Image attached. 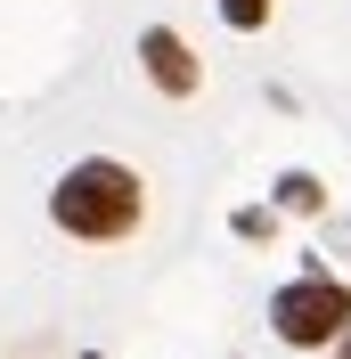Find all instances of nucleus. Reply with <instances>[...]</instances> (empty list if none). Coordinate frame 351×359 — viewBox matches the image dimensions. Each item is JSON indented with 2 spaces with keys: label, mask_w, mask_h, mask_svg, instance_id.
Masks as SVG:
<instances>
[{
  "label": "nucleus",
  "mask_w": 351,
  "mask_h": 359,
  "mask_svg": "<svg viewBox=\"0 0 351 359\" xmlns=\"http://www.w3.org/2000/svg\"><path fill=\"white\" fill-rule=\"evenodd\" d=\"M139 212H147V188H139L131 163H114V156L66 163L58 188H49V221L66 229L74 245H114V237H131Z\"/></svg>",
  "instance_id": "obj_1"
},
{
  "label": "nucleus",
  "mask_w": 351,
  "mask_h": 359,
  "mask_svg": "<svg viewBox=\"0 0 351 359\" xmlns=\"http://www.w3.org/2000/svg\"><path fill=\"white\" fill-rule=\"evenodd\" d=\"M343 327H351V286L327 278V269H303L270 294V335L294 343V351H335Z\"/></svg>",
  "instance_id": "obj_2"
},
{
  "label": "nucleus",
  "mask_w": 351,
  "mask_h": 359,
  "mask_svg": "<svg viewBox=\"0 0 351 359\" xmlns=\"http://www.w3.org/2000/svg\"><path fill=\"white\" fill-rule=\"evenodd\" d=\"M139 66H147V82L164 90V98H197V49L180 41L172 25H147V33H139Z\"/></svg>",
  "instance_id": "obj_3"
},
{
  "label": "nucleus",
  "mask_w": 351,
  "mask_h": 359,
  "mask_svg": "<svg viewBox=\"0 0 351 359\" xmlns=\"http://www.w3.org/2000/svg\"><path fill=\"white\" fill-rule=\"evenodd\" d=\"M278 212H327V180L319 172H278Z\"/></svg>",
  "instance_id": "obj_4"
},
{
  "label": "nucleus",
  "mask_w": 351,
  "mask_h": 359,
  "mask_svg": "<svg viewBox=\"0 0 351 359\" xmlns=\"http://www.w3.org/2000/svg\"><path fill=\"white\" fill-rule=\"evenodd\" d=\"M213 8H220L229 33H262V25H270V0H213Z\"/></svg>",
  "instance_id": "obj_5"
},
{
  "label": "nucleus",
  "mask_w": 351,
  "mask_h": 359,
  "mask_svg": "<svg viewBox=\"0 0 351 359\" xmlns=\"http://www.w3.org/2000/svg\"><path fill=\"white\" fill-rule=\"evenodd\" d=\"M335 359H351V327H343V343H335Z\"/></svg>",
  "instance_id": "obj_6"
},
{
  "label": "nucleus",
  "mask_w": 351,
  "mask_h": 359,
  "mask_svg": "<svg viewBox=\"0 0 351 359\" xmlns=\"http://www.w3.org/2000/svg\"><path fill=\"white\" fill-rule=\"evenodd\" d=\"M90 359H98V351H90Z\"/></svg>",
  "instance_id": "obj_7"
}]
</instances>
